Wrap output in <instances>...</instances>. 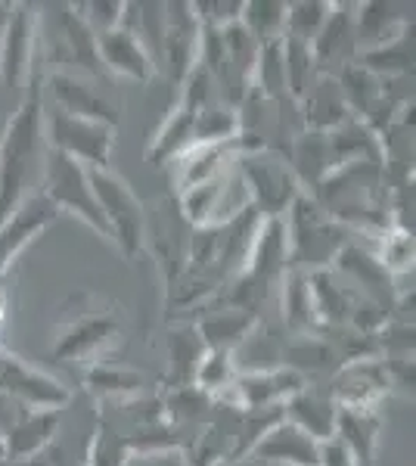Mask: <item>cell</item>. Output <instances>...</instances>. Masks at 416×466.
Returning <instances> with one entry per match:
<instances>
[{"mask_svg": "<svg viewBox=\"0 0 416 466\" xmlns=\"http://www.w3.org/2000/svg\"><path fill=\"white\" fill-rule=\"evenodd\" d=\"M47 153L41 72L35 66L25 96L0 131V221H6L25 199L37 197Z\"/></svg>", "mask_w": 416, "mask_h": 466, "instance_id": "obj_1", "label": "cell"}, {"mask_svg": "<svg viewBox=\"0 0 416 466\" xmlns=\"http://www.w3.org/2000/svg\"><path fill=\"white\" fill-rule=\"evenodd\" d=\"M283 228L286 249H289V268L305 270V274L332 268L336 255L354 239V233L332 221L308 193H301L289 206V212L283 215Z\"/></svg>", "mask_w": 416, "mask_h": 466, "instance_id": "obj_2", "label": "cell"}, {"mask_svg": "<svg viewBox=\"0 0 416 466\" xmlns=\"http://www.w3.org/2000/svg\"><path fill=\"white\" fill-rule=\"evenodd\" d=\"M118 336H122V318L116 305L100 296H72L56 327V342L50 355L69 364H78V360L94 364L100 351L118 342Z\"/></svg>", "mask_w": 416, "mask_h": 466, "instance_id": "obj_3", "label": "cell"}, {"mask_svg": "<svg viewBox=\"0 0 416 466\" xmlns=\"http://www.w3.org/2000/svg\"><path fill=\"white\" fill-rule=\"evenodd\" d=\"M237 175L246 187L249 206L259 212L261 221L283 218L292 202L305 193L286 159L274 149H255V153L237 156Z\"/></svg>", "mask_w": 416, "mask_h": 466, "instance_id": "obj_4", "label": "cell"}, {"mask_svg": "<svg viewBox=\"0 0 416 466\" xmlns=\"http://www.w3.org/2000/svg\"><path fill=\"white\" fill-rule=\"evenodd\" d=\"M87 177L112 243L125 252V258H137V252H143V237H147V208L140 197L112 168H87Z\"/></svg>", "mask_w": 416, "mask_h": 466, "instance_id": "obj_5", "label": "cell"}, {"mask_svg": "<svg viewBox=\"0 0 416 466\" xmlns=\"http://www.w3.org/2000/svg\"><path fill=\"white\" fill-rule=\"evenodd\" d=\"M41 197L56 208V215H72L81 224H87L96 237L109 239V228H106V218L96 206L94 187H90L87 168L81 162L69 159L63 153H47V165H44V177H41Z\"/></svg>", "mask_w": 416, "mask_h": 466, "instance_id": "obj_6", "label": "cell"}, {"mask_svg": "<svg viewBox=\"0 0 416 466\" xmlns=\"http://www.w3.org/2000/svg\"><path fill=\"white\" fill-rule=\"evenodd\" d=\"M37 54H44V63L53 66L50 72H69L81 75V78H100V75H106L100 63V50H96V35L81 22L78 13L72 10V4L56 6L53 28L44 35V44L37 37Z\"/></svg>", "mask_w": 416, "mask_h": 466, "instance_id": "obj_7", "label": "cell"}, {"mask_svg": "<svg viewBox=\"0 0 416 466\" xmlns=\"http://www.w3.org/2000/svg\"><path fill=\"white\" fill-rule=\"evenodd\" d=\"M37 28H41V10L37 6H6L4 25H0V87L6 94L25 96L37 59Z\"/></svg>", "mask_w": 416, "mask_h": 466, "instance_id": "obj_8", "label": "cell"}, {"mask_svg": "<svg viewBox=\"0 0 416 466\" xmlns=\"http://www.w3.org/2000/svg\"><path fill=\"white\" fill-rule=\"evenodd\" d=\"M118 127L75 118L66 112H44V137L53 153H63L69 159L81 162L85 168H109L112 149H116Z\"/></svg>", "mask_w": 416, "mask_h": 466, "instance_id": "obj_9", "label": "cell"}, {"mask_svg": "<svg viewBox=\"0 0 416 466\" xmlns=\"http://www.w3.org/2000/svg\"><path fill=\"white\" fill-rule=\"evenodd\" d=\"M0 392L25 410H63L72 392L50 373L25 364L16 355H6L0 349Z\"/></svg>", "mask_w": 416, "mask_h": 466, "instance_id": "obj_10", "label": "cell"}, {"mask_svg": "<svg viewBox=\"0 0 416 466\" xmlns=\"http://www.w3.org/2000/svg\"><path fill=\"white\" fill-rule=\"evenodd\" d=\"M199 16L193 4H165V44H162V69L168 72L174 87L187 81V75L199 63ZM158 69V72H162Z\"/></svg>", "mask_w": 416, "mask_h": 466, "instance_id": "obj_11", "label": "cell"}, {"mask_svg": "<svg viewBox=\"0 0 416 466\" xmlns=\"http://www.w3.org/2000/svg\"><path fill=\"white\" fill-rule=\"evenodd\" d=\"M332 265H336L339 274H345L348 280L354 283L351 289L358 292V296L376 302L380 308H385L389 314L395 311V305H398L395 277L382 268V261L376 258L370 246H360L358 239H351V243H348L345 249L336 255V261H332Z\"/></svg>", "mask_w": 416, "mask_h": 466, "instance_id": "obj_12", "label": "cell"}, {"mask_svg": "<svg viewBox=\"0 0 416 466\" xmlns=\"http://www.w3.org/2000/svg\"><path fill=\"white\" fill-rule=\"evenodd\" d=\"M311 56L320 75L336 78L345 66L358 63V32H354V6L351 4H332L330 19L323 22L320 35L311 44Z\"/></svg>", "mask_w": 416, "mask_h": 466, "instance_id": "obj_13", "label": "cell"}, {"mask_svg": "<svg viewBox=\"0 0 416 466\" xmlns=\"http://www.w3.org/2000/svg\"><path fill=\"white\" fill-rule=\"evenodd\" d=\"M301 386H308L289 367H274V370H246L237 373L230 395L221 398L227 404H237L243 410H264L283 408L286 398H292Z\"/></svg>", "mask_w": 416, "mask_h": 466, "instance_id": "obj_14", "label": "cell"}, {"mask_svg": "<svg viewBox=\"0 0 416 466\" xmlns=\"http://www.w3.org/2000/svg\"><path fill=\"white\" fill-rule=\"evenodd\" d=\"M327 389L339 408H376L391 392V382L382 358H370L342 364L332 373Z\"/></svg>", "mask_w": 416, "mask_h": 466, "instance_id": "obj_15", "label": "cell"}, {"mask_svg": "<svg viewBox=\"0 0 416 466\" xmlns=\"http://www.w3.org/2000/svg\"><path fill=\"white\" fill-rule=\"evenodd\" d=\"M47 90L53 96V109L75 118H90L118 127V106L90 85V78L69 72H47Z\"/></svg>", "mask_w": 416, "mask_h": 466, "instance_id": "obj_16", "label": "cell"}, {"mask_svg": "<svg viewBox=\"0 0 416 466\" xmlns=\"http://www.w3.org/2000/svg\"><path fill=\"white\" fill-rule=\"evenodd\" d=\"M53 221H56V208H53L41 193L22 202L6 221H0V274H4V270L13 265V258H16L35 237H41Z\"/></svg>", "mask_w": 416, "mask_h": 466, "instance_id": "obj_17", "label": "cell"}, {"mask_svg": "<svg viewBox=\"0 0 416 466\" xmlns=\"http://www.w3.org/2000/svg\"><path fill=\"white\" fill-rule=\"evenodd\" d=\"M286 165L292 168L295 180L301 184L305 193H314L317 187L327 180L332 171L339 168L336 156H332V144L330 134L320 131H299L286 147Z\"/></svg>", "mask_w": 416, "mask_h": 466, "instance_id": "obj_18", "label": "cell"}, {"mask_svg": "<svg viewBox=\"0 0 416 466\" xmlns=\"http://www.w3.org/2000/svg\"><path fill=\"white\" fill-rule=\"evenodd\" d=\"M336 413L339 404L332 401L327 386H301L292 398H286L283 404V420L292 426H299L305 435H311L314 441H327L336 432Z\"/></svg>", "mask_w": 416, "mask_h": 466, "instance_id": "obj_19", "label": "cell"}, {"mask_svg": "<svg viewBox=\"0 0 416 466\" xmlns=\"http://www.w3.org/2000/svg\"><path fill=\"white\" fill-rule=\"evenodd\" d=\"M59 423H63V410H25L4 432V457L10 463H22L44 454L56 439Z\"/></svg>", "mask_w": 416, "mask_h": 466, "instance_id": "obj_20", "label": "cell"}, {"mask_svg": "<svg viewBox=\"0 0 416 466\" xmlns=\"http://www.w3.org/2000/svg\"><path fill=\"white\" fill-rule=\"evenodd\" d=\"M96 50H100V63L106 75H122V78L140 81V85L156 78L153 59H149L137 37L125 32L122 25L106 35H96Z\"/></svg>", "mask_w": 416, "mask_h": 466, "instance_id": "obj_21", "label": "cell"}, {"mask_svg": "<svg viewBox=\"0 0 416 466\" xmlns=\"http://www.w3.org/2000/svg\"><path fill=\"white\" fill-rule=\"evenodd\" d=\"M261 314L246 311V308H211L208 314L190 320L199 333L206 351H237L249 339L255 327H259Z\"/></svg>", "mask_w": 416, "mask_h": 466, "instance_id": "obj_22", "label": "cell"}, {"mask_svg": "<svg viewBox=\"0 0 416 466\" xmlns=\"http://www.w3.org/2000/svg\"><path fill=\"white\" fill-rule=\"evenodd\" d=\"M317 454H320V441L305 435L299 426L279 420L270 426L268 435L255 445L249 457L259 463H277V466H317Z\"/></svg>", "mask_w": 416, "mask_h": 466, "instance_id": "obj_23", "label": "cell"}, {"mask_svg": "<svg viewBox=\"0 0 416 466\" xmlns=\"http://www.w3.org/2000/svg\"><path fill=\"white\" fill-rule=\"evenodd\" d=\"M299 116H301V127H305V131H320V134L336 131V127H342L345 122L354 118L342 90H339V81L330 78V75H320L311 85V90L301 96Z\"/></svg>", "mask_w": 416, "mask_h": 466, "instance_id": "obj_24", "label": "cell"}, {"mask_svg": "<svg viewBox=\"0 0 416 466\" xmlns=\"http://www.w3.org/2000/svg\"><path fill=\"white\" fill-rule=\"evenodd\" d=\"M380 432L382 417L376 408H339L332 439L342 441L358 466H373L376 448H380Z\"/></svg>", "mask_w": 416, "mask_h": 466, "instance_id": "obj_25", "label": "cell"}, {"mask_svg": "<svg viewBox=\"0 0 416 466\" xmlns=\"http://www.w3.org/2000/svg\"><path fill=\"white\" fill-rule=\"evenodd\" d=\"M279 364L289 367V370H295L308 382V377L332 380V373L342 367V360H339L336 349L330 345L327 336L308 333V336H286Z\"/></svg>", "mask_w": 416, "mask_h": 466, "instance_id": "obj_26", "label": "cell"}, {"mask_svg": "<svg viewBox=\"0 0 416 466\" xmlns=\"http://www.w3.org/2000/svg\"><path fill=\"white\" fill-rule=\"evenodd\" d=\"M308 283H311L314 314H317V323H320L317 333H323V329L348 327L351 308H354V302H358V292H354L351 287H345L332 268L308 274Z\"/></svg>", "mask_w": 416, "mask_h": 466, "instance_id": "obj_27", "label": "cell"}, {"mask_svg": "<svg viewBox=\"0 0 416 466\" xmlns=\"http://www.w3.org/2000/svg\"><path fill=\"white\" fill-rule=\"evenodd\" d=\"M85 386L96 392L103 401H125V398H137L156 392L153 380L143 373L131 370L122 364H109V360H94L85 373Z\"/></svg>", "mask_w": 416, "mask_h": 466, "instance_id": "obj_28", "label": "cell"}, {"mask_svg": "<svg viewBox=\"0 0 416 466\" xmlns=\"http://www.w3.org/2000/svg\"><path fill=\"white\" fill-rule=\"evenodd\" d=\"M358 63L376 78H411L413 72V22L404 25L395 37L376 44L370 50H360Z\"/></svg>", "mask_w": 416, "mask_h": 466, "instance_id": "obj_29", "label": "cell"}, {"mask_svg": "<svg viewBox=\"0 0 416 466\" xmlns=\"http://www.w3.org/2000/svg\"><path fill=\"white\" fill-rule=\"evenodd\" d=\"M165 349H168L165 389L193 386L196 370H199V360L206 358V345H202L193 323H180V327H174L168 333V339H165Z\"/></svg>", "mask_w": 416, "mask_h": 466, "instance_id": "obj_30", "label": "cell"}, {"mask_svg": "<svg viewBox=\"0 0 416 466\" xmlns=\"http://www.w3.org/2000/svg\"><path fill=\"white\" fill-rule=\"evenodd\" d=\"M279 308H283V320L289 336H308L317 333L320 323L314 314V299H311V283H308L305 270H286L283 280H279Z\"/></svg>", "mask_w": 416, "mask_h": 466, "instance_id": "obj_31", "label": "cell"}, {"mask_svg": "<svg viewBox=\"0 0 416 466\" xmlns=\"http://www.w3.org/2000/svg\"><path fill=\"white\" fill-rule=\"evenodd\" d=\"M122 28L143 44L153 59L156 72L162 69V44H165V4H125Z\"/></svg>", "mask_w": 416, "mask_h": 466, "instance_id": "obj_32", "label": "cell"}, {"mask_svg": "<svg viewBox=\"0 0 416 466\" xmlns=\"http://www.w3.org/2000/svg\"><path fill=\"white\" fill-rule=\"evenodd\" d=\"M215 404H218L215 398L208 392H202L199 386H178V389H165L162 392L165 420L174 426H184V430H199L211 417Z\"/></svg>", "mask_w": 416, "mask_h": 466, "instance_id": "obj_33", "label": "cell"}, {"mask_svg": "<svg viewBox=\"0 0 416 466\" xmlns=\"http://www.w3.org/2000/svg\"><path fill=\"white\" fill-rule=\"evenodd\" d=\"M336 81H339V90H342L348 109H351V116L364 122L382 96V78H376L373 72H367L360 63H351L336 75Z\"/></svg>", "mask_w": 416, "mask_h": 466, "instance_id": "obj_34", "label": "cell"}, {"mask_svg": "<svg viewBox=\"0 0 416 466\" xmlns=\"http://www.w3.org/2000/svg\"><path fill=\"white\" fill-rule=\"evenodd\" d=\"M283 66H286V96L299 103L311 90V85L320 78L311 56V47L292 37H283Z\"/></svg>", "mask_w": 416, "mask_h": 466, "instance_id": "obj_35", "label": "cell"}, {"mask_svg": "<svg viewBox=\"0 0 416 466\" xmlns=\"http://www.w3.org/2000/svg\"><path fill=\"white\" fill-rule=\"evenodd\" d=\"M286 6H289L286 0H252V4H246L239 22L259 44L279 41L286 32Z\"/></svg>", "mask_w": 416, "mask_h": 466, "instance_id": "obj_36", "label": "cell"}, {"mask_svg": "<svg viewBox=\"0 0 416 466\" xmlns=\"http://www.w3.org/2000/svg\"><path fill=\"white\" fill-rule=\"evenodd\" d=\"M332 4L327 0H295V4L286 6V32L283 37H292V41L311 44L317 35H320L323 22L330 19Z\"/></svg>", "mask_w": 416, "mask_h": 466, "instance_id": "obj_37", "label": "cell"}, {"mask_svg": "<svg viewBox=\"0 0 416 466\" xmlns=\"http://www.w3.org/2000/svg\"><path fill=\"white\" fill-rule=\"evenodd\" d=\"M237 360L230 351H206V358L199 360V370H196L193 386H199L202 392H208L215 401L230 395L233 380H237Z\"/></svg>", "mask_w": 416, "mask_h": 466, "instance_id": "obj_38", "label": "cell"}, {"mask_svg": "<svg viewBox=\"0 0 416 466\" xmlns=\"http://www.w3.org/2000/svg\"><path fill=\"white\" fill-rule=\"evenodd\" d=\"M127 461H131L127 435L112 430L103 420H96V430L87 445V466H127Z\"/></svg>", "mask_w": 416, "mask_h": 466, "instance_id": "obj_39", "label": "cell"}, {"mask_svg": "<svg viewBox=\"0 0 416 466\" xmlns=\"http://www.w3.org/2000/svg\"><path fill=\"white\" fill-rule=\"evenodd\" d=\"M376 258L382 261V268L389 270L391 277L411 274L413 270V233L407 230H385L376 237Z\"/></svg>", "mask_w": 416, "mask_h": 466, "instance_id": "obj_40", "label": "cell"}, {"mask_svg": "<svg viewBox=\"0 0 416 466\" xmlns=\"http://www.w3.org/2000/svg\"><path fill=\"white\" fill-rule=\"evenodd\" d=\"M72 10L78 13L81 22H85L94 35H106V32H112V28H118L125 16L122 0H90V4H72Z\"/></svg>", "mask_w": 416, "mask_h": 466, "instance_id": "obj_41", "label": "cell"}, {"mask_svg": "<svg viewBox=\"0 0 416 466\" xmlns=\"http://www.w3.org/2000/svg\"><path fill=\"white\" fill-rule=\"evenodd\" d=\"M196 16H199V25H208V28H227L233 22L243 19V10H246V0H211V4H193Z\"/></svg>", "mask_w": 416, "mask_h": 466, "instance_id": "obj_42", "label": "cell"}, {"mask_svg": "<svg viewBox=\"0 0 416 466\" xmlns=\"http://www.w3.org/2000/svg\"><path fill=\"white\" fill-rule=\"evenodd\" d=\"M317 466H358L354 457L348 454V448L339 439L320 441V454H317Z\"/></svg>", "mask_w": 416, "mask_h": 466, "instance_id": "obj_43", "label": "cell"}, {"mask_svg": "<svg viewBox=\"0 0 416 466\" xmlns=\"http://www.w3.org/2000/svg\"><path fill=\"white\" fill-rule=\"evenodd\" d=\"M10 466H59L56 461H50L47 457V451L44 454H37V457H32V461H22V463H10Z\"/></svg>", "mask_w": 416, "mask_h": 466, "instance_id": "obj_44", "label": "cell"}, {"mask_svg": "<svg viewBox=\"0 0 416 466\" xmlns=\"http://www.w3.org/2000/svg\"><path fill=\"white\" fill-rule=\"evenodd\" d=\"M4 314H6V292L0 289V320H4Z\"/></svg>", "mask_w": 416, "mask_h": 466, "instance_id": "obj_45", "label": "cell"}]
</instances>
